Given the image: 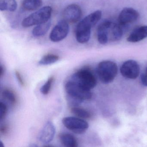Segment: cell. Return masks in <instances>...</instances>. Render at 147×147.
<instances>
[{"label":"cell","instance_id":"cell-1","mask_svg":"<svg viewBox=\"0 0 147 147\" xmlns=\"http://www.w3.org/2000/svg\"><path fill=\"white\" fill-rule=\"evenodd\" d=\"M123 32L119 25L109 20H105L97 29V38L100 43L106 44L109 41L119 40L123 36Z\"/></svg>","mask_w":147,"mask_h":147},{"label":"cell","instance_id":"cell-2","mask_svg":"<svg viewBox=\"0 0 147 147\" xmlns=\"http://www.w3.org/2000/svg\"><path fill=\"white\" fill-rule=\"evenodd\" d=\"M101 16V11H97L84 18L76 26V36L82 38L90 37L91 29L100 20Z\"/></svg>","mask_w":147,"mask_h":147},{"label":"cell","instance_id":"cell-3","mask_svg":"<svg viewBox=\"0 0 147 147\" xmlns=\"http://www.w3.org/2000/svg\"><path fill=\"white\" fill-rule=\"evenodd\" d=\"M117 64L111 61H103L99 63L97 74L101 82L107 84L112 82L117 74Z\"/></svg>","mask_w":147,"mask_h":147},{"label":"cell","instance_id":"cell-4","mask_svg":"<svg viewBox=\"0 0 147 147\" xmlns=\"http://www.w3.org/2000/svg\"><path fill=\"white\" fill-rule=\"evenodd\" d=\"M52 11L51 7H44L24 19L22 26L26 28L45 23L49 20Z\"/></svg>","mask_w":147,"mask_h":147},{"label":"cell","instance_id":"cell-5","mask_svg":"<svg viewBox=\"0 0 147 147\" xmlns=\"http://www.w3.org/2000/svg\"><path fill=\"white\" fill-rule=\"evenodd\" d=\"M71 80L90 90L95 87L97 84L94 75L90 69L86 68L82 69L76 72L72 76Z\"/></svg>","mask_w":147,"mask_h":147},{"label":"cell","instance_id":"cell-6","mask_svg":"<svg viewBox=\"0 0 147 147\" xmlns=\"http://www.w3.org/2000/svg\"><path fill=\"white\" fill-rule=\"evenodd\" d=\"M65 90L67 94L84 101L90 99L92 96L90 90L86 89L80 85L72 80L67 82Z\"/></svg>","mask_w":147,"mask_h":147},{"label":"cell","instance_id":"cell-7","mask_svg":"<svg viewBox=\"0 0 147 147\" xmlns=\"http://www.w3.org/2000/svg\"><path fill=\"white\" fill-rule=\"evenodd\" d=\"M62 123L67 129L77 134L84 133L89 127V125L86 121L78 117L63 118Z\"/></svg>","mask_w":147,"mask_h":147},{"label":"cell","instance_id":"cell-8","mask_svg":"<svg viewBox=\"0 0 147 147\" xmlns=\"http://www.w3.org/2000/svg\"><path fill=\"white\" fill-rule=\"evenodd\" d=\"M69 31L68 23L66 20L59 21L54 27L50 35V39L55 42H60L67 36Z\"/></svg>","mask_w":147,"mask_h":147},{"label":"cell","instance_id":"cell-9","mask_svg":"<svg viewBox=\"0 0 147 147\" xmlns=\"http://www.w3.org/2000/svg\"><path fill=\"white\" fill-rule=\"evenodd\" d=\"M120 70L123 77L129 79H135L139 76L140 67L136 61L128 60L122 64Z\"/></svg>","mask_w":147,"mask_h":147},{"label":"cell","instance_id":"cell-10","mask_svg":"<svg viewBox=\"0 0 147 147\" xmlns=\"http://www.w3.org/2000/svg\"><path fill=\"white\" fill-rule=\"evenodd\" d=\"M82 16L80 7L76 4L69 5L64 9L63 17L64 20L68 23H75L80 20Z\"/></svg>","mask_w":147,"mask_h":147},{"label":"cell","instance_id":"cell-11","mask_svg":"<svg viewBox=\"0 0 147 147\" xmlns=\"http://www.w3.org/2000/svg\"><path fill=\"white\" fill-rule=\"evenodd\" d=\"M55 132V127L54 124L51 121H48L38 135V140L44 144L49 143L54 139Z\"/></svg>","mask_w":147,"mask_h":147},{"label":"cell","instance_id":"cell-12","mask_svg":"<svg viewBox=\"0 0 147 147\" xmlns=\"http://www.w3.org/2000/svg\"><path fill=\"white\" fill-rule=\"evenodd\" d=\"M138 17L139 13L135 9L129 7L125 8L119 16V23L121 25H125L135 22Z\"/></svg>","mask_w":147,"mask_h":147},{"label":"cell","instance_id":"cell-13","mask_svg":"<svg viewBox=\"0 0 147 147\" xmlns=\"http://www.w3.org/2000/svg\"><path fill=\"white\" fill-rule=\"evenodd\" d=\"M147 38V26H140L135 29L127 38L130 42H137Z\"/></svg>","mask_w":147,"mask_h":147},{"label":"cell","instance_id":"cell-14","mask_svg":"<svg viewBox=\"0 0 147 147\" xmlns=\"http://www.w3.org/2000/svg\"><path fill=\"white\" fill-rule=\"evenodd\" d=\"M59 139L63 145L67 147H76L78 143L74 136L68 133H63L59 135Z\"/></svg>","mask_w":147,"mask_h":147},{"label":"cell","instance_id":"cell-15","mask_svg":"<svg viewBox=\"0 0 147 147\" xmlns=\"http://www.w3.org/2000/svg\"><path fill=\"white\" fill-rule=\"evenodd\" d=\"M51 22L49 20L45 23L37 25L32 30V34L35 37H40L45 35L50 28Z\"/></svg>","mask_w":147,"mask_h":147},{"label":"cell","instance_id":"cell-16","mask_svg":"<svg viewBox=\"0 0 147 147\" xmlns=\"http://www.w3.org/2000/svg\"><path fill=\"white\" fill-rule=\"evenodd\" d=\"M18 7L16 0H0V10L13 12Z\"/></svg>","mask_w":147,"mask_h":147},{"label":"cell","instance_id":"cell-17","mask_svg":"<svg viewBox=\"0 0 147 147\" xmlns=\"http://www.w3.org/2000/svg\"><path fill=\"white\" fill-rule=\"evenodd\" d=\"M42 4V0H24L22 5L25 10L35 11L40 7Z\"/></svg>","mask_w":147,"mask_h":147},{"label":"cell","instance_id":"cell-18","mask_svg":"<svg viewBox=\"0 0 147 147\" xmlns=\"http://www.w3.org/2000/svg\"><path fill=\"white\" fill-rule=\"evenodd\" d=\"M59 60V57L54 54H49L45 55L39 61L38 64L40 65H48L53 64Z\"/></svg>","mask_w":147,"mask_h":147},{"label":"cell","instance_id":"cell-19","mask_svg":"<svg viewBox=\"0 0 147 147\" xmlns=\"http://www.w3.org/2000/svg\"><path fill=\"white\" fill-rule=\"evenodd\" d=\"M70 111L73 114L80 118L86 119L90 118L91 117V114L89 112L85 109L79 108L78 107H71Z\"/></svg>","mask_w":147,"mask_h":147},{"label":"cell","instance_id":"cell-20","mask_svg":"<svg viewBox=\"0 0 147 147\" xmlns=\"http://www.w3.org/2000/svg\"><path fill=\"white\" fill-rule=\"evenodd\" d=\"M4 98L7 100L13 105H15L17 103V98L15 92L11 89L7 88L4 89L2 93Z\"/></svg>","mask_w":147,"mask_h":147},{"label":"cell","instance_id":"cell-21","mask_svg":"<svg viewBox=\"0 0 147 147\" xmlns=\"http://www.w3.org/2000/svg\"><path fill=\"white\" fill-rule=\"evenodd\" d=\"M54 80V76H51L48 80L44 84L43 86L41 87L40 92L44 95H47L49 94L51 89L52 83Z\"/></svg>","mask_w":147,"mask_h":147},{"label":"cell","instance_id":"cell-22","mask_svg":"<svg viewBox=\"0 0 147 147\" xmlns=\"http://www.w3.org/2000/svg\"><path fill=\"white\" fill-rule=\"evenodd\" d=\"M67 99L68 104L71 107H78L79 105H80L83 102V101L81 100L72 97V96L68 95V94H67Z\"/></svg>","mask_w":147,"mask_h":147},{"label":"cell","instance_id":"cell-23","mask_svg":"<svg viewBox=\"0 0 147 147\" xmlns=\"http://www.w3.org/2000/svg\"><path fill=\"white\" fill-rule=\"evenodd\" d=\"M7 112V107L5 103L2 102L0 103V117L1 119H4Z\"/></svg>","mask_w":147,"mask_h":147},{"label":"cell","instance_id":"cell-24","mask_svg":"<svg viewBox=\"0 0 147 147\" xmlns=\"http://www.w3.org/2000/svg\"><path fill=\"white\" fill-rule=\"evenodd\" d=\"M15 75H16V78L18 80L19 83L20 84L21 86H25L24 82L22 78V76L20 74V73L18 71H15Z\"/></svg>","mask_w":147,"mask_h":147},{"label":"cell","instance_id":"cell-25","mask_svg":"<svg viewBox=\"0 0 147 147\" xmlns=\"http://www.w3.org/2000/svg\"><path fill=\"white\" fill-rule=\"evenodd\" d=\"M141 81L144 86H147V68L141 76Z\"/></svg>","mask_w":147,"mask_h":147},{"label":"cell","instance_id":"cell-26","mask_svg":"<svg viewBox=\"0 0 147 147\" xmlns=\"http://www.w3.org/2000/svg\"><path fill=\"white\" fill-rule=\"evenodd\" d=\"M8 127L7 125H1V128H0V131L1 134L3 135H5L7 134L8 132Z\"/></svg>","mask_w":147,"mask_h":147},{"label":"cell","instance_id":"cell-27","mask_svg":"<svg viewBox=\"0 0 147 147\" xmlns=\"http://www.w3.org/2000/svg\"><path fill=\"white\" fill-rule=\"evenodd\" d=\"M5 73V69L4 67L1 65L0 67V77H2L4 76Z\"/></svg>","mask_w":147,"mask_h":147}]
</instances>
